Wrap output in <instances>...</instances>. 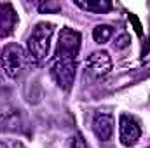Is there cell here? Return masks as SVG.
Returning <instances> with one entry per match:
<instances>
[{
    "instance_id": "6da1fadb",
    "label": "cell",
    "mask_w": 150,
    "mask_h": 148,
    "mask_svg": "<svg viewBox=\"0 0 150 148\" xmlns=\"http://www.w3.org/2000/svg\"><path fill=\"white\" fill-rule=\"evenodd\" d=\"M79 49H80V33L72 28H63L59 33L56 54L52 58L51 75L56 80V84L65 91L72 87L75 80Z\"/></svg>"
},
{
    "instance_id": "7a4b0ae2",
    "label": "cell",
    "mask_w": 150,
    "mask_h": 148,
    "mask_svg": "<svg viewBox=\"0 0 150 148\" xmlns=\"http://www.w3.org/2000/svg\"><path fill=\"white\" fill-rule=\"evenodd\" d=\"M54 33V26L51 23H37L32 35L28 38V44H26V49H28V58L30 61L40 65L42 61L47 59L49 56V49H51V38Z\"/></svg>"
},
{
    "instance_id": "3957f363",
    "label": "cell",
    "mask_w": 150,
    "mask_h": 148,
    "mask_svg": "<svg viewBox=\"0 0 150 148\" xmlns=\"http://www.w3.org/2000/svg\"><path fill=\"white\" fill-rule=\"evenodd\" d=\"M25 65H26V54L19 44H7L0 51V66L7 77L16 78L23 72Z\"/></svg>"
},
{
    "instance_id": "277c9868",
    "label": "cell",
    "mask_w": 150,
    "mask_h": 148,
    "mask_svg": "<svg viewBox=\"0 0 150 148\" xmlns=\"http://www.w3.org/2000/svg\"><path fill=\"white\" fill-rule=\"evenodd\" d=\"M112 70V58L107 51H96L86 59V72L96 78L105 77Z\"/></svg>"
},
{
    "instance_id": "5b68a950",
    "label": "cell",
    "mask_w": 150,
    "mask_h": 148,
    "mask_svg": "<svg viewBox=\"0 0 150 148\" xmlns=\"http://www.w3.org/2000/svg\"><path fill=\"white\" fill-rule=\"evenodd\" d=\"M119 136H120V143L124 147H133L142 136V127H140L138 120L134 117L122 115L120 125H119Z\"/></svg>"
},
{
    "instance_id": "8992f818",
    "label": "cell",
    "mask_w": 150,
    "mask_h": 148,
    "mask_svg": "<svg viewBox=\"0 0 150 148\" xmlns=\"http://www.w3.org/2000/svg\"><path fill=\"white\" fill-rule=\"evenodd\" d=\"M113 125H115V122H113V117L110 113L100 111V113L94 115L93 131H94V134H96L100 140H103V141L110 140V136L113 134Z\"/></svg>"
},
{
    "instance_id": "52a82bcc",
    "label": "cell",
    "mask_w": 150,
    "mask_h": 148,
    "mask_svg": "<svg viewBox=\"0 0 150 148\" xmlns=\"http://www.w3.org/2000/svg\"><path fill=\"white\" fill-rule=\"evenodd\" d=\"M16 26V12L9 4H0V35H11Z\"/></svg>"
},
{
    "instance_id": "ba28073f",
    "label": "cell",
    "mask_w": 150,
    "mask_h": 148,
    "mask_svg": "<svg viewBox=\"0 0 150 148\" xmlns=\"http://www.w3.org/2000/svg\"><path fill=\"white\" fill-rule=\"evenodd\" d=\"M75 5L80 7V9H84V11L98 12V14L108 12L112 9V4L108 0H75Z\"/></svg>"
},
{
    "instance_id": "9c48e42d",
    "label": "cell",
    "mask_w": 150,
    "mask_h": 148,
    "mask_svg": "<svg viewBox=\"0 0 150 148\" xmlns=\"http://www.w3.org/2000/svg\"><path fill=\"white\" fill-rule=\"evenodd\" d=\"M112 33H113L112 26H108V25H98L93 30V38H94L96 44H105V42L110 40Z\"/></svg>"
},
{
    "instance_id": "30bf717a",
    "label": "cell",
    "mask_w": 150,
    "mask_h": 148,
    "mask_svg": "<svg viewBox=\"0 0 150 148\" xmlns=\"http://www.w3.org/2000/svg\"><path fill=\"white\" fill-rule=\"evenodd\" d=\"M37 9L42 12V14H49V12H58V11H61V4L59 2H52V0H49V2H40L37 4Z\"/></svg>"
},
{
    "instance_id": "8fae6325",
    "label": "cell",
    "mask_w": 150,
    "mask_h": 148,
    "mask_svg": "<svg viewBox=\"0 0 150 148\" xmlns=\"http://www.w3.org/2000/svg\"><path fill=\"white\" fill-rule=\"evenodd\" d=\"M70 148H87L86 140L82 138V134H80V132H75L74 138L70 140Z\"/></svg>"
},
{
    "instance_id": "7c38bea8",
    "label": "cell",
    "mask_w": 150,
    "mask_h": 148,
    "mask_svg": "<svg viewBox=\"0 0 150 148\" xmlns=\"http://www.w3.org/2000/svg\"><path fill=\"white\" fill-rule=\"evenodd\" d=\"M129 44H131V37L126 35V33H122L120 37L115 38V47H117V49H126Z\"/></svg>"
},
{
    "instance_id": "4fadbf2b",
    "label": "cell",
    "mask_w": 150,
    "mask_h": 148,
    "mask_svg": "<svg viewBox=\"0 0 150 148\" xmlns=\"http://www.w3.org/2000/svg\"><path fill=\"white\" fill-rule=\"evenodd\" d=\"M0 148H9V147H7V145H5L4 141H0Z\"/></svg>"
}]
</instances>
